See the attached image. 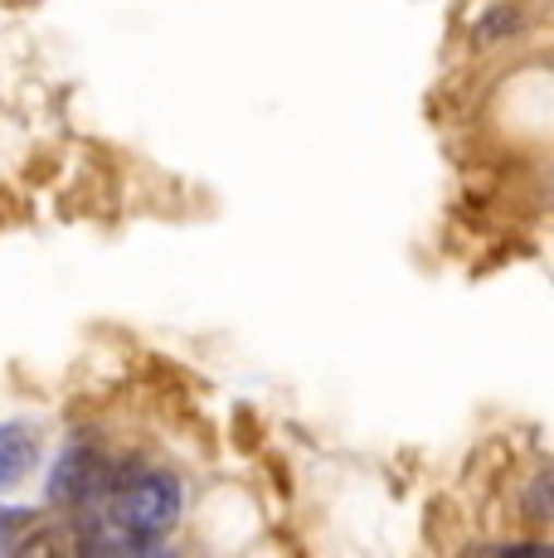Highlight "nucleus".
<instances>
[{"instance_id": "obj_1", "label": "nucleus", "mask_w": 554, "mask_h": 558, "mask_svg": "<svg viewBox=\"0 0 554 558\" xmlns=\"http://www.w3.org/2000/svg\"><path fill=\"white\" fill-rule=\"evenodd\" d=\"M180 506H185L180 481L170 471H146V476H136L132 486H122L112 496L108 520L122 544H156L180 520Z\"/></svg>"}, {"instance_id": "obj_3", "label": "nucleus", "mask_w": 554, "mask_h": 558, "mask_svg": "<svg viewBox=\"0 0 554 558\" xmlns=\"http://www.w3.org/2000/svg\"><path fill=\"white\" fill-rule=\"evenodd\" d=\"M35 466V442L25 427H0V486H15Z\"/></svg>"}, {"instance_id": "obj_4", "label": "nucleus", "mask_w": 554, "mask_h": 558, "mask_svg": "<svg viewBox=\"0 0 554 558\" xmlns=\"http://www.w3.org/2000/svg\"><path fill=\"white\" fill-rule=\"evenodd\" d=\"M510 29H520V10H516V5H496L492 15L477 25V39H482V45H492V39L510 35Z\"/></svg>"}, {"instance_id": "obj_2", "label": "nucleus", "mask_w": 554, "mask_h": 558, "mask_svg": "<svg viewBox=\"0 0 554 558\" xmlns=\"http://www.w3.org/2000/svg\"><path fill=\"white\" fill-rule=\"evenodd\" d=\"M93 481H98L93 452H88V447H69V452L59 457L55 476H49V500H59V506H73V500L88 496Z\"/></svg>"}]
</instances>
